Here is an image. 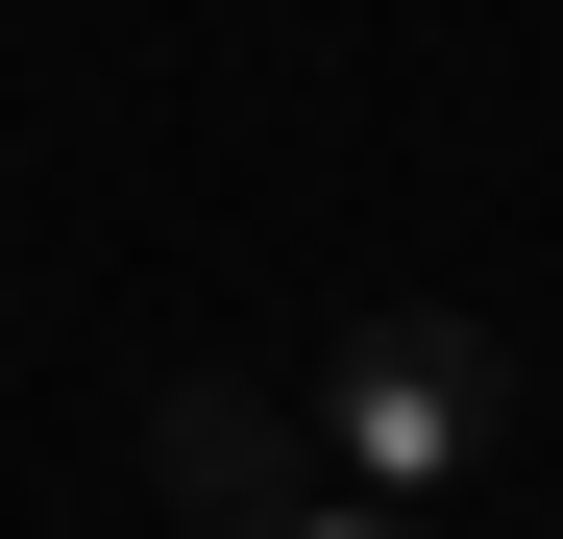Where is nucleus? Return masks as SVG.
<instances>
[{
  "label": "nucleus",
  "mask_w": 563,
  "mask_h": 539,
  "mask_svg": "<svg viewBox=\"0 0 563 539\" xmlns=\"http://www.w3.org/2000/svg\"><path fill=\"white\" fill-rule=\"evenodd\" d=\"M295 539H393V491H295Z\"/></svg>",
  "instance_id": "7ed1b4c3"
},
{
  "label": "nucleus",
  "mask_w": 563,
  "mask_h": 539,
  "mask_svg": "<svg viewBox=\"0 0 563 539\" xmlns=\"http://www.w3.org/2000/svg\"><path fill=\"white\" fill-rule=\"evenodd\" d=\"M147 491H172V539H295L319 417H269L245 369H172V393H147Z\"/></svg>",
  "instance_id": "f03ea898"
},
{
  "label": "nucleus",
  "mask_w": 563,
  "mask_h": 539,
  "mask_svg": "<svg viewBox=\"0 0 563 539\" xmlns=\"http://www.w3.org/2000/svg\"><path fill=\"white\" fill-rule=\"evenodd\" d=\"M490 441H515V369H490L465 319H417V295L343 319V369H319V466H343V491H465Z\"/></svg>",
  "instance_id": "f257e3e1"
}]
</instances>
